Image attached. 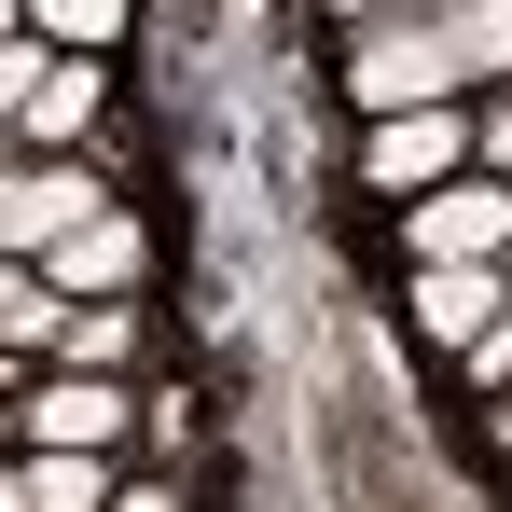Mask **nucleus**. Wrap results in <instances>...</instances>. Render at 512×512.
I'll return each mask as SVG.
<instances>
[{
	"instance_id": "f257e3e1",
	"label": "nucleus",
	"mask_w": 512,
	"mask_h": 512,
	"mask_svg": "<svg viewBox=\"0 0 512 512\" xmlns=\"http://www.w3.org/2000/svg\"><path fill=\"white\" fill-rule=\"evenodd\" d=\"M360 180H374L388 208L471 180V111H388V125H360Z\"/></svg>"
},
{
	"instance_id": "f03ea898",
	"label": "nucleus",
	"mask_w": 512,
	"mask_h": 512,
	"mask_svg": "<svg viewBox=\"0 0 512 512\" xmlns=\"http://www.w3.org/2000/svg\"><path fill=\"white\" fill-rule=\"evenodd\" d=\"M14 429H28V457H111V443L139 429V388H125V374H42V388L14 402Z\"/></svg>"
},
{
	"instance_id": "7ed1b4c3",
	"label": "nucleus",
	"mask_w": 512,
	"mask_h": 512,
	"mask_svg": "<svg viewBox=\"0 0 512 512\" xmlns=\"http://www.w3.org/2000/svg\"><path fill=\"white\" fill-rule=\"evenodd\" d=\"M402 250L416 263H499L512 250V180H443L402 208Z\"/></svg>"
},
{
	"instance_id": "20e7f679",
	"label": "nucleus",
	"mask_w": 512,
	"mask_h": 512,
	"mask_svg": "<svg viewBox=\"0 0 512 512\" xmlns=\"http://www.w3.org/2000/svg\"><path fill=\"white\" fill-rule=\"evenodd\" d=\"M402 319H416L429 346H485L512 319V277L499 263H416V277H402Z\"/></svg>"
},
{
	"instance_id": "39448f33",
	"label": "nucleus",
	"mask_w": 512,
	"mask_h": 512,
	"mask_svg": "<svg viewBox=\"0 0 512 512\" xmlns=\"http://www.w3.org/2000/svg\"><path fill=\"white\" fill-rule=\"evenodd\" d=\"M139 263H153V236H139L125 208H97L70 250H42V291H56V305H139Z\"/></svg>"
},
{
	"instance_id": "423d86ee",
	"label": "nucleus",
	"mask_w": 512,
	"mask_h": 512,
	"mask_svg": "<svg viewBox=\"0 0 512 512\" xmlns=\"http://www.w3.org/2000/svg\"><path fill=\"white\" fill-rule=\"evenodd\" d=\"M97 97H111V70H97V56H56V70H42V97H28L14 125H28L42 153H70V139L97 125Z\"/></svg>"
},
{
	"instance_id": "0eeeda50",
	"label": "nucleus",
	"mask_w": 512,
	"mask_h": 512,
	"mask_svg": "<svg viewBox=\"0 0 512 512\" xmlns=\"http://www.w3.org/2000/svg\"><path fill=\"white\" fill-rule=\"evenodd\" d=\"M139 346V305H56V374H111Z\"/></svg>"
},
{
	"instance_id": "6e6552de",
	"label": "nucleus",
	"mask_w": 512,
	"mask_h": 512,
	"mask_svg": "<svg viewBox=\"0 0 512 512\" xmlns=\"http://www.w3.org/2000/svg\"><path fill=\"white\" fill-rule=\"evenodd\" d=\"M28 42H56V56H97V42H125V0H28Z\"/></svg>"
},
{
	"instance_id": "1a4fd4ad",
	"label": "nucleus",
	"mask_w": 512,
	"mask_h": 512,
	"mask_svg": "<svg viewBox=\"0 0 512 512\" xmlns=\"http://www.w3.org/2000/svg\"><path fill=\"white\" fill-rule=\"evenodd\" d=\"M28 512H111V457H28Z\"/></svg>"
},
{
	"instance_id": "9d476101",
	"label": "nucleus",
	"mask_w": 512,
	"mask_h": 512,
	"mask_svg": "<svg viewBox=\"0 0 512 512\" xmlns=\"http://www.w3.org/2000/svg\"><path fill=\"white\" fill-rule=\"evenodd\" d=\"M42 70H56V42H0V125L42 97Z\"/></svg>"
},
{
	"instance_id": "9b49d317",
	"label": "nucleus",
	"mask_w": 512,
	"mask_h": 512,
	"mask_svg": "<svg viewBox=\"0 0 512 512\" xmlns=\"http://www.w3.org/2000/svg\"><path fill=\"white\" fill-rule=\"evenodd\" d=\"M471 167H499V180H512V84L471 111Z\"/></svg>"
},
{
	"instance_id": "f8f14e48",
	"label": "nucleus",
	"mask_w": 512,
	"mask_h": 512,
	"mask_svg": "<svg viewBox=\"0 0 512 512\" xmlns=\"http://www.w3.org/2000/svg\"><path fill=\"white\" fill-rule=\"evenodd\" d=\"M457 388H512V319H499L485 346H457Z\"/></svg>"
},
{
	"instance_id": "ddd939ff",
	"label": "nucleus",
	"mask_w": 512,
	"mask_h": 512,
	"mask_svg": "<svg viewBox=\"0 0 512 512\" xmlns=\"http://www.w3.org/2000/svg\"><path fill=\"white\" fill-rule=\"evenodd\" d=\"M28 305H42V263H0V333H14Z\"/></svg>"
},
{
	"instance_id": "4468645a",
	"label": "nucleus",
	"mask_w": 512,
	"mask_h": 512,
	"mask_svg": "<svg viewBox=\"0 0 512 512\" xmlns=\"http://www.w3.org/2000/svg\"><path fill=\"white\" fill-rule=\"evenodd\" d=\"M346 28H374V14H443V0H333Z\"/></svg>"
},
{
	"instance_id": "2eb2a0df",
	"label": "nucleus",
	"mask_w": 512,
	"mask_h": 512,
	"mask_svg": "<svg viewBox=\"0 0 512 512\" xmlns=\"http://www.w3.org/2000/svg\"><path fill=\"white\" fill-rule=\"evenodd\" d=\"M111 512H180V499H167V485H139V499H111Z\"/></svg>"
},
{
	"instance_id": "dca6fc26",
	"label": "nucleus",
	"mask_w": 512,
	"mask_h": 512,
	"mask_svg": "<svg viewBox=\"0 0 512 512\" xmlns=\"http://www.w3.org/2000/svg\"><path fill=\"white\" fill-rule=\"evenodd\" d=\"M0 42H28V0H0Z\"/></svg>"
},
{
	"instance_id": "f3484780",
	"label": "nucleus",
	"mask_w": 512,
	"mask_h": 512,
	"mask_svg": "<svg viewBox=\"0 0 512 512\" xmlns=\"http://www.w3.org/2000/svg\"><path fill=\"white\" fill-rule=\"evenodd\" d=\"M0 512H28V471H0Z\"/></svg>"
},
{
	"instance_id": "a211bd4d",
	"label": "nucleus",
	"mask_w": 512,
	"mask_h": 512,
	"mask_svg": "<svg viewBox=\"0 0 512 512\" xmlns=\"http://www.w3.org/2000/svg\"><path fill=\"white\" fill-rule=\"evenodd\" d=\"M499 277H512V250H499Z\"/></svg>"
}]
</instances>
